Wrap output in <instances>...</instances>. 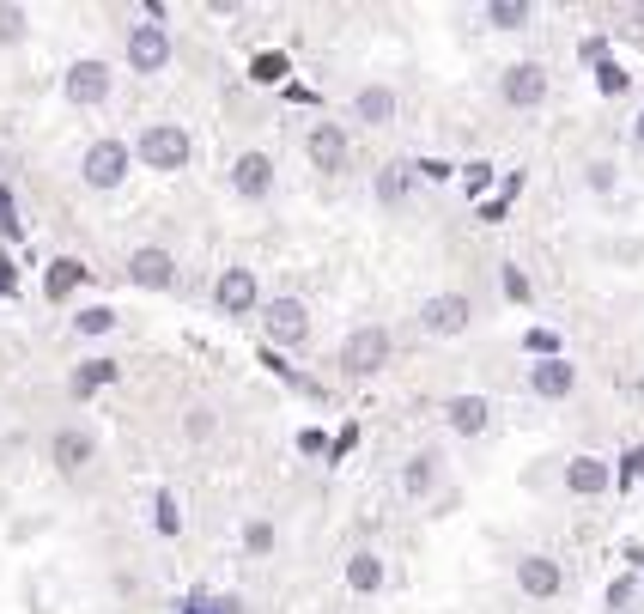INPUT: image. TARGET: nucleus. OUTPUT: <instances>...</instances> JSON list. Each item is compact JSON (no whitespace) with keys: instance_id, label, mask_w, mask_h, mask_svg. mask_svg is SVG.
Instances as JSON below:
<instances>
[{"instance_id":"1","label":"nucleus","mask_w":644,"mask_h":614,"mask_svg":"<svg viewBox=\"0 0 644 614\" xmlns=\"http://www.w3.org/2000/svg\"><path fill=\"white\" fill-rule=\"evenodd\" d=\"M189 134H183V122H152V128H140V159L152 165V171H183L189 165Z\"/></svg>"},{"instance_id":"2","label":"nucleus","mask_w":644,"mask_h":614,"mask_svg":"<svg viewBox=\"0 0 644 614\" xmlns=\"http://www.w3.org/2000/svg\"><path fill=\"white\" fill-rule=\"evenodd\" d=\"M262 329H268V341L274 347H304L310 341V311H304V298H268L262 304Z\"/></svg>"},{"instance_id":"3","label":"nucleus","mask_w":644,"mask_h":614,"mask_svg":"<svg viewBox=\"0 0 644 614\" xmlns=\"http://www.w3.org/2000/svg\"><path fill=\"white\" fill-rule=\"evenodd\" d=\"M383 359H389V329H383V323L353 329V335H347V347H341V365H347L353 377H371Z\"/></svg>"},{"instance_id":"4","label":"nucleus","mask_w":644,"mask_h":614,"mask_svg":"<svg viewBox=\"0 0 644 614\" xmlns=\"http://www.w3.org/2000/svg\"><path fill=\"white\" fill-rule=\"evenodd\" d=\"M468 317H474L468 292H438V298H426V304H420V329H426V335H462V329H468Z\"/></svg>"},{"instance_id":"5","label":"nucleus","mask_w":644,"mask_h":614,"mask_svg":"<svg viewBox=\"0 0 644 614\" xmlns=\"http://www.w3.org/2000/svg\"><path fill=\"white\" fill-rule=\"evenodd\" d=\"M128 67L134 73H165L171 67V31L165 25H134L128 31Z\"/></svg>"},{"instance_id":"6","label":"nucleus","mask_w":644,"mask_h":614,"mask_svg":"<svg viewBox=\"0 0 644 614\" xmlns=\"http://www.w3.org/2000/svg\"><path fill=\"white\" fill-rule=\"evenodd\" d=\"M79 177H86L92 189H116L128 177V146L122 140H92L86 152V165H79Z\"/></svg>"},{"instance_id":"7","label":"nucleus","mask_w":644,"mask_h":614,"mask_svg":"<svg viewBox=\"0 0 644 614\" xmlns=\"http://www.w3.org/2000/svg\"><path fill=\"white\" fill-rule=\"evenodd\" d=\"M110 80H116V73H110L104 61H73V67H67V98L92 110V104L110 98Z\"/></svg>"},{"instance_id":"8","label":"nucleus","mask_w":644,"mask_h":614,"mask_svg":"<svg viewBox=\"0 0 644 614\" xmlns=\"http://www.w3.org/2000/svg\"><path fill=\"white\" fill-rule=\"evenodd\" d=\"M213 298H219V311H225V317H250L262 292H256V274H250V268H225V274H219V286H213Z\"/></svg>"},{"instance_id":"9","label":"nucleus","mask_w":644,"mask_h":614,"mask_svg":"<svg viewBox=\"0 0 644 614\" xmlns=\"http://www.w3.org/2000/svg\"><path fill=\"white\" fill-rule=\"evenodd\" d=\"M499 92H505V104H517V110L541 104V98H547V73H541V61H517V67H505Z\"/></svg>"},{"instance_id":"10","label":"nucleus","mask_w":644,"mask_h":614,"mask_svg":"<svg viewBox=\"0 0 644 614\" xmlns=\"http://www.w3.org/2000/svg\"><path fill=\"white\" fill-rule=\"evenodd\" d=\"M444 426L456 432V438H480L493 426V402L487 396H450L444 402Z\"/></svg>"},{"instance_id":"11","label":"nucleus","mask_w":644,"mask_h":614,"mask_svg":"<svg viewBox=\"0 0 644 614\" xmlns=\"http://www.w3.org/2000/svg\"><path fill=\"white\" fill-rule=\"evenodd\" d=\"M128 280H134V286H152V292H158V286H171V280H177V256H171V250H158V244H146V250H134V256H128Z\"/></svg>"},{"instance_id":"12","label":"nucleus","mask_w":644,"mask_h":614,"mask_svg":"<svg viewBox=\"0 0 644 614\" xmlns=\"http://www.w3.org/2000/svg\"><path fill=\"white\" fill-rule=\"evenodd\" d=\"M231 189L244 195V201H262L274 189V159H268V152H244V159L231 165Z\"/></svg>"},{"instance_id":"13","label":"nucleus","mask_w":644,"mask_h":614,"mask_svg":"<svg viewBox=\"0 0 644 614\" xmlns=\"http://www.w3.org/2000/svg\"><path fill=\"white\" fill-rule=\"evenodd\" d=\"M304 152H310L316 171H341L347 165V134H341V122H316L310 140H304Z\"/></svg>"},{"instance_id":"14","label":"nucleus","mask_w":644,"mask_h":614,"mask_svg":"<svg viewBox=\"0 0 644 614\" xmlns=\"http://www.w3.org/2000/svg\"><path fill=\"white\" fill-rule=\"evenodd\" d=\"M529 390H535V396H547V402H559V396H572V390H578V371L553 353V359H541V365L529 371Z\"/></svg>"},{"instance_id":"15","label":"nucleus","mask_w":644,"mask_h":614,"mask_svg":"<svg viewBox=\"0 0 644 614\" xmlns=\"http://www.w3.org/2000/svg\"><path fill=\"white\" fill-rule=\"evenodd\" d=\"M49 450H55V469L79 475V469L92 463V450H98V444H92L86 432H73V426H67V432H55V444H49Z\"/></svg>"},{"instance_id":"16","label":"nucleus","mask_w":644,"mask_h":614,"mask_svg":"<svg viewBox=\"0 0 644 614\" xmlns=\"http://www.w3.org/2000/svg\"><path fill=\"white\" fill-rule=\"evenodd\" d=\"M389 116H395V92H389V86H359V92H353V122L383 128Z\"/></svg>"},{"instance_id":"17","label":"nucleus","mask_w":644,"mask_h":614,"mask_svg":"<svg viewBox=\"0 0 644 614\" xmlns=\"http://www.w3.org/2000/svg\"><path fill=\"white\" fill-rule=\"evenodd\" d=\"M432 487H438V456H432V450L408 456V463H401V493H408V499H426Z\"/></svg>"},{"instance_id":"18","label":"nucleus","mask_w":644,"mask_h":614,"mask_svg":"<svg viewBox=\"0 0 644 614\" xmlns=\"http://www.w3.org/2000/svg\"><path fill=\"white\" fill-rule=\"evenodd\" d=\"M517 584H523L529 596H553V590H559V566H553L547 554H529V560H517Z\"/></svg>"},{"instance_id":"19","label":"nucleus","mask_w":644,"mask_h":614,"mask_svg":"<svg viewBox=\"0 0 644 614\" xmlns=\"http://www.w3.org/2000/svg\"><path fill=\"white\" fill-rule=\"evenodd\" d=\"M414 177H420V165H383L377 171V201L383 207H401V201H408V189H414Z\"/></svg>"},{"instance_id":"20","label":"nucleus","mask_w":644,"mask_h":614,"mask_svg":"<svg viewBox=\"0 0 644 614\" xmlns=\"http://www.w3.org/2000/svg\"><path fill=\"white\" fill-rule=\"evenodd\" d=\"M347 584H353L359 596H371V590H383V554H371V548H359V554L347 560Z\"/></svg>"},{"instance_id":"21","label":"nucleus","mask_w":644,"mask_h":614,"mask_svg":"<svg viewBox=\"0 0 644 614\" xmlns=\"http://www.w3.org/2000/svg\"><path fill=\"white\" fill-rule=\"evenodd\" d=\"M614 475H608V463H596V456H578V463H566V487L572 493H602Z\"/></svg>"},{"instance_id":"22","label":"nucleus","mask_w":644,"mask_h":614,"mask_svg":"<svg viewBox=\"0 0 644 614\" xmlns=\"http://www.w3.org/2000/svg\"><path fill=\"white\" fill-rule=\"evenodd\" d=\"M73 329H79V335H110V329H116V311H110V304H92V311L73 317Z\"/></svg>"},{"instance_id":"23","label":"nucleus","mask_w":644,"mask_h":614,"mask_svg":"<svg viewBox=\"0 0 644 614\" xmlns=\"http://www.w3.org/2000/svg\"><path fill=\"white\" fill-rule=\"evenodd\" d=\"M487 19H493L499 31H517V25H529V7H523V0H493Z\"/></svg>"},{"instance_id":"24","label":"nucleus","mask_w":644,"mask_h":614,"mask_svg":"<svg viewBox=\"0 0 644 614\" xmlns=\"http://www.w3.org/2000/svg\"><path fill=\"white\" fill-rule=\"evenodd\" d=\"M116 377V359H86V371L73 377V390H92V383H110Z\"/></svg>"},{"instance_id":"25","label":"nucleus","mask_w":644,"mask_h":614,"mask_svg":"<svg viewBox=\"0 0 644 614\" xmlns=\"http://www.w3.org/2000/svg\"><path fill=\"white\" fill-rule=\"evenodd\" d=\"M250 80H256V86H274V80H286V55H256Z\"/></svg>"},{"instance_id":"26","label":"nucleus","mask_w":644,"mask_h":614,"mask_svg":"<svg viewBox=\"0 0 644 614\" xmlns=\"http://www.w3.org/2000/svg\"><path fill=\"white\" fill-rule=\"evenodd\" d=\"M73 280H79V262H49V298H67Z\"/></svg>"},{"instance_id":"27","label":"nucleus","mask_w":644,"mask_h":614,"mask_svg":"<svg viewBox=\"0 0 644 614\" xmlns=\"http://www.w3.org/2000/svg\"><path fill=\"white\" fill-rule=\"evenodd\" d=\"M158 529L177 535L183 529V511H177V493H158Z\"/></svg>"},{"instance_id":"28","label":"nucleus","mask_w":644,"mask_h":614,"mask_svg":"<svg viewBox=\"0 0 644 614\" xmlns=\"http://www.w3.org/2000/svg\"><path fill=\"white\" fill-rule=\"evenodd\" d=\"M195 602H201V614H244L237 596H195Z\"/></svg>"},{"instance_id":"29","label":"nucleus","mask_w":644,"mask_h":614,"mask_svg":"<svg viewBox=\"0 0 644 614\" xmlns=\"http://www.w3.org/2000/svg\"><path fill=\"white\" fill-rule=\"evenodd\" d=\"M19 31H25V13L19 7H0V43H13Z\"/></svg>"},{"instance_id":"30","label":"nucleus","mask_w":644,"mask_h":614,"mask_svg":"<svg viewBox=\"0 0 644 614\" xmlns=\"http://www.w3.org/2000/svg\"><path fill=\"white\" fill-rule=\"evenodd\" d=\"M596 80H602V92H626V73H620L614 61H602V67H596Z\"/></svg>"},{"instance_id":"31","label":"nucleus","mask_w":644,"mask_h":614,"mask_svg":"<svg viewBox=\"0 0 644 614\" xmlns=\"http://www.w3.org/2000/svg\"><path fill=\"white\" fill-rule=\"evenodd\" d=\"M505 292H511V298H517V304H523V298H529V280H523V274H517V262H511V268H505Z\"/></svg>"},{"instance_id":"32","label":"nucleus","mask_w":644,"mask_h":614,"mask_svg":"<svg viewBox=\"0 0 644 614\" xmlns=\"http://www.w3.org/2000/svg\"><path fill=\"white\" fill-rule=\"evenodd\" d=\"M487 177H493V165H468V195L487 189Z\"/></svg>"},{"instance_id":"33","label":"nucleus","mask_w":644,"mask_h":614,"mask_svg":"<svg viewBox=\"0 0 644 614\" xmlns=\"http://www.w3.org/2000/svg\"><path fill=\"white\" fill-rule=\"evenodd\" d=\"M590 189H614V165H590Z\"/></svg>"},{"instance_id":"34","label":"nucleus","mask_w":644,"mask_h":614,"mask_svg":"<svg viewBox=\"0 0 644 614\" xmlns=\"http://www.w3.org/2000/svg\"><path fill=\"white\" fill-rule=\"evenodd\" d=\"M644 475V450H626V481H638Z\"/></svg>"},{"instance_id":"35","label":"nucleus","mask_w":644,"mask_h":614,"mask_svg":"<svg viewBox=\"0 0 644 614\" xmlns=\"http://www.w3.org/2000/svg\"><path fill=\"white\" fill-rule=\"evenodd\" d=\"M632 134H638V146H644V116H638V128H632Z\"/></svg>"},{"instance_id":"36","label":"nucleus","mask_w":644,"mask_h":614,"mask_svg":"<svg viewBox=\"0 0 644 614\" xmlns=\"http://www.w3.org/2000/svg\"><path fill=\"white\" fill-rule=\"evenodd\" d=\"M632 19H638V25H644V7H638V13H632Z\"/></svg>"}]
</instances>
